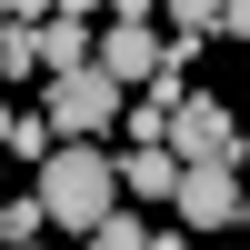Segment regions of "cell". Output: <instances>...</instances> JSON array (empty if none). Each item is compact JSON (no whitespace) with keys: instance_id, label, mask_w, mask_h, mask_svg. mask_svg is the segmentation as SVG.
Instances as JSON below:
<instances>
[{"instance_id":"6da1fadb","label":"cell","mask_w":250,"mask_h":250,"mask_svg":"<svg viewBox=\"0 0 250 250\" xmlns=\"http://www.w3.org/2000/svg\"><path fill=\"white\" fill-rule=\"evenodd\" d=\"M120 200V160L90 150V140H50V160H40V210H50V230H80L90 240V220Z\"/></svg>"},{"instance_id":"7a4b0ae2","label":"cell","mask_w":250,"mask_h":250,"mask_svg":"<svg viewBox=\"0 0 250 250\" xmlns=\"http://www.w3.org/2000/svg\"><path fill=\"white\" fill-rule=\"evenodd\" d=\"M120 100H130V90H120L100 60H70V70H50V130L60 140H100L120 120Z\"/></svg>"},{"instance_id":"3957f363","label":"cell","mask_w":250,"mask_h":250,"mask_svg":"<svg viewBox=\"0 0 250 250\" xmlns=\"http://www.w3.org/2000/svg\"><path fill=\"white\" fill-rule=\"evenodd\" d=\"M170 210H180V230H230L240 220V160H180Z\"/></svg>"},{"instance_id":"277c9868","label":"cell","mask_w":250,"mask_h":250,"mask_svg":"<svg viewBox=\"0 0 250 250\" xmlns=\"http://www.w3.org/2000/svg\"><path fill=\"white\" fill-rule=\"evenodd\" d=\"M170 150H180V160H230V150H240L230 100H220V90H180V110H170Z\"/></svg>"},{"instance_id":"5b68a950","label":"cell","mask_w":250,"mask_h":250,"mask_svg":"<svg viewBox=\"0 0 250 250\" xmlns=\"http://www.w3.org/2000/svg\"><path fill=\"white\" fill-rule=\"evenodd\" d=\"M90 60H100V70H110V80H120V90H140V80H150V70H160V40H150V30H140V20H110V40H100V50H90Z\"/></svg>"},{"instance_id":"8992f818","label":"cell","mask_w":250,"mask_h":250,"mask_svg":"<svg viewBox=\"0 0 250 250\" xmlns=\"http://www.w3.org/2000/svg\"><path fill=\"white\" fill-rule=\"evenodd\" d=\"M120 190H130V200H170V190H180V150H170V140H130Z\"/></svg>"},{"instance_id":"52a82bcc","label":"cell","mask_w":250,"mask_h":250,"mask_svg":"<svg viewBox=\"0 0 250 250\" xmlns=\"http://www.w3.org/2000/svg\"><path fill=\"white\" fill-rule=\"evenodd\" d=\"M100 50V40H90V20H70V10H50V20H40V80H50V70H70V60H90Z\"/></svg>"},{"instance_id":"ba28073f","label":"cell","mask_w":250,"mask_h":250,"mask_svg":"<svg viewBox=\"0 0 250 250\" xmlns=\"http://www.w3.org/2000/svg\"><path fill=\"white\" fill-rule=\"evenodd\" d=\"M0 80H40V20L30 10L0 20Z\"/></svg>"},{"instance_id":"9c48e42d","label":"cell","mask_w":250,"mask_h":250,"mask_svg":"<svg viewBox=\"0 0 250 250\" xmlns=\"http://www.w3.org/2000/svg\"><path fill=\"white\" fill-rule=\"evenodd\" d=\"M90 240H100V250H150V240H160V220H130V210L110 200V210L90 220Z\"/></svg>"},{"instance_id":"30bf717a","label":"cell","mask_w":250,"mask_h":250,"mask_svg":"<svg viewBox=\"0 0 250 250\" xmlns=\"http://www.w3.org/2000/svg\"><path fill=\"white\" fill-rule=\"evenodd\" d=\"M160 10H170V30H190V40L220 30V0H160Z\"/></svg>"},{"instance_id":"8fae6325","label":"cell","mask_w":250,"mask_h":250,"mask_svg":"<svg viewBox=\"0 0 250 250\" xmlns=\"http://www.w3.org/2000/svg\"><path fill=\"white\" fill-rule=\"evenodd\" d=\"M50 140H60L50 110H40V120H10V150H20V160H50Z\"/></svg>"},{"instance_id":"7c38bea8","label":"cell","mask_w":250,"mask_h":250,"mask_svg":"<svg viewBox=\"0 0 250 250\" xmlns=\"http://www.w3.org/2000/svg\"><path fill=\"white\" fill-rule=\"evenodd\" d=\"M220 30H230V40H250V0H220Z\"/></svg>"},{"instance_id":"4fadbf2b","label":"cell","mask_w":250,"mask_h":250,"mask_svg":"<svg viewBox=\"0 0 250 250\" xmlns=\"http://www.w3.org/2000/svg\"><path fill=\"white\" fill-rule=\"evenodd\" d=\"M50 10H70V20H90V10H110V0H50Z\"/></svg>"},{"instance_id":"5bb4252c","label":"cell","mask_w":250,"mask_h":250,"mask_svg":"<svg viewBox=\"0 0 250 250\" xmlns=\"http://www.w3.org/2000/svg\"><path fill=\"white\" fill-rule=\"evenodd\" d=\"M110 10H120V20H150V10H160V0H110Z\"/></svg>"},{"instance_id":"9a60e30c","label":"cell","mask_w":250,"mask_h":250,"mask_svg":"<svg viewBox=\"0 0 250 250\" xmlns=\"http://www.w3.org/2000/svg\"><path fill=\"white\" fill-rule=\"evenodd\" d=\"M230 160H240V180H250V130H240V150H230Z\"/></svg>"},{"instance_id":"2e32d148","label":"cell","mask_w":250,"mask_h":250,"mask_svg":"<svg viewBox=\"0 0 250 250\" xmlns=\"http://www.w3.org/2000/svg\"><path fill=\"white\" fill-rule=\"evenodd\" d=\"M0 150H10V110H0Z\"/></svg>"}]
</instances>
